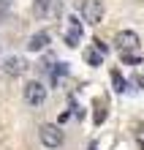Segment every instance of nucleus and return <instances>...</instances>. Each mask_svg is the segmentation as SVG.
Segmentation results:
<instances>
[{"mask_svg": "<svg viewBox=\"0 0 144 150\" xmlns=\"http://www.w3.org/2000/svg\"><path fill=\"white\" fill-rule=\"evenodd\" d=\"M11 11V0H0V22L6 19V14Z\"/></svg>", "mask_w": 144, "mask_h": 150, "instance_id": "nucleus-12", "label": "nucleus"}, {"mask_svg": "<svg viewBox=\"0 0 144 150\" xmlns=\"http://www.w3.org/2000/svg\"><path fill=\"white\" fill-rule=\"evenodd\" d=\"M68 22L71 25H68V30H65V44H68V47H76V44L82 41V22H79L76 16H71Z\"/></svg>", "mask_w": 144, "mask_h": 150, "instance_id": "nucleus-7", "label": "nucleus"}, {"mask_svg": "<svg viewBox=\"0 0 144 150\" xmlns=\"http://www.w3.org/2000/svg\"><path fill=\"white\" fill-rule=\"evenodd\" d=\"M3 71L8 76H22L25 71H27V63H25L22 57H6V63H3Z\"/></svg>", "mask_w": 144, "mask_h": 150, "instance_id": "nucleus-8", "label": "nucleus"}, {"mask_svg": "<svg viewBox=\"0 0 144 150\" xmlns=\"http://www.w3.org/2000/svg\"><path fill=\"white\" fill-rule=\"evenodd\" d=\"M65 71H68V66H65V63H57V68L52 71V82H57L60 76H65Z\"/></svg>", "mask_w": 144, "mask_h": 150, "instance_id": "nucleus-10", "label": "nucleus"}, {"mask_svg": "<svg viewBox=\"0 0 144 150\" xmlns=\"http://www.w3.org/2000/svg\"><path fill=\"white\" fill-rule=\"evenodd\" d=\"M125 63H131V66H136V63H139V57H133V55H125Z\"/></svg>", "mask_w": 144, "mask_h": 150, "instance_id": "nucleus-14", "label": "nucleus"}, {"mask_svg": "<svg viewBox=\"0 0 144 150\" xmlns=\"http://www.w3.org/2000/svg\"><path fill=\"white\" fill-rule=\"evenodd\" d=\"M114 44H117L120 49H136V47H139V36H136L133 30H120V33L114 36Z\"/></svg>", "mask_w": 144, "mask_h": 150, "instance_id": "nucleus-5", "label": "nucleus"}, {"mask_svg": "<svg viewBox=\"0 0 144 150\" xmlns=\"http://www.w3.org/2000/svg\"><path fill=\"white\" fill-rule=\"evenodd\" d=\"M57 8H60L57 0H35V3H33V11H35L38 19H49V16H55Z\"/></svg>", "mask_w": 144, "mask_h": 150, "instance_id": "nucleus-4", "label": "nucleus"}, {"mask_svg": "<svg viewBox=\"0 0 144 150\" xmlns=\"http://www.w3.org/2000/svg\"><path fill=\"white\" fill-rule=\"evenodd\" d=\"M87 150H98V145H95V142H93V145H90V147H87Z\"/></svg>", "mask_w": 144, "mask_h": 150, "instance_id": "nucleus-15", "label": "nucleus"}, {"mask_svg": "<svg viewBox=\"0 0 144 150\" xmlns=\"http://www.w3.org/2000/svg\"><path fill=\"white\" fill-rule=\"evenodd\" d=\"M112 85H114V90H120V93H122V90H125V79H122V76H120V74H117V71H114V74H112Z\"/></svg>", "mask_w": 144, "mask_h": 150, "instance_id": "nucleus-11", "label": "nucleus"}, {"mask_svg": "<svg viewBox=\"0 0 144 150\" xmlns=\"http://www.w3.org/2000/svg\"><path fill=\"white\" fill-rule=\"evenodd\" d=\"M93 44H95V49L101 52V55H106V44H103V41H93Z\"/></svg>", "mask_w": 144, "mask_h": 150, "instance_id": "nucleus-13", "label": "nucleus"}, {"mask_svg": "<svg viewBox=\"0 0 144 150\" xmlns=\"http://www.w3.org/2000/svg\"><path fill=\"white\" fill-rule=\"evenodd\" d=\"M25 98H27L30 107L38 109L44 101H46V87H44L41 82H27V87H25Z\"/></svg>", "mask_w": 144, "mask_h": 150, "instance_id": "nucleus-2", "label": "nucleus"}, {"mask_svg": "<svg viewBox=\"0 0 144 150\" xmlns=\"http://www.w3.org/2000/svg\"><path fill=\"white\" fill-rule=\"evenodd\" d=\"M41 142H44V147H60L63 145V131L57 126H44L41 128Z\"/></svg>", "mask_w": 144, "mask_h": 150, "instance_id": "nucleus-3", "label": "nucleus"}, {"mask_svg": "<svg viewBox=\"0 0 144 150\" xmlns=\"http://www.w3.org/2000/svg\"><path fill=\"white\" fill-rule=\"evenodd\" d=\"M82 16H84V22L98 25L103 19V3L101 0H84L82 3Z\"/></svg>", "mask_w": 144, "mask_h": 150, "instance_id": "nucleus-1", "label": "nucleus"}, {"mask_svg": "<svg viewBox=\"0 0 144 150\" xmlns=\"http://www.w3.org/2000/svg\"><path fill=\"white\" fill-rule=\"evenodd\" d=\"M84 60H87L90 66H101V60H103V55H101V52H98V49H95V52L90 49L87 55H84Z\"/></svg>", "mask_w": 144, "mask_h": 150, "instance_id": "nucleus-9", "label": "nucleus"}, {"mask_svg": "<svg viewBox=\"0 0 144 150\" xmlns=\"http://www.w3.org/2000/svg\"><path fill=\"white\" fill-rule=\"evenodd\" d=\"M49 41H52L49 30H38V33H33V36L27 38V52H41Z\"/></svg>", "mask_w": 144, "mask_h": 150, "instance_id": "nucleus-6", "label": "nucleus"}]
</instances>
